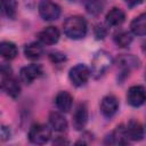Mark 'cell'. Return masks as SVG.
I'll return each mask as SVG.
<instances>
[{
	"label": "cell",
	"mask_w": 146,
	"mask_h": 146,
	"mask_svg": "<svg viewBox=\"0 0 146 146\" xmlns=\"http://www.w3.org/2000/svg\"><path fill=\"white\" fill-rule=\"evenodd\" d=\"M63 29L70 39H82L87 34V22L81 16H70L64 22Z\"/></svg>",
	"instance_id": "6da1fadb"
},
{
	"label": "cell",
	"mask_w": 146,
	"mask_h": 146,
	"mask_svg": "<svg viewBox=\"0 0 146 146\" xmlns=\"http://www.w3.org/2000/svg\"><path fill=\"white\" fill-rule=\"evenodd\" d=\"M112 63H113V59H112L111 55L107 51L100 50L95 54V56L91 60L90 72L95 78H100L110 68Z\"/></svg>",
	"instance_id": "7a4b0ae2"
},
{
	"label": "cell",
	"mask_w": 146,
	"mask_h": 146,
	"mask_svg": "<svg viewBox=\"0 0 146 146\" xmlns=\"http://www.w3.org/2000/svg\"><path fill=\"white\" fill-rule=\"evenodd\" d=\"M51 137V131L48 125L36 123L33 124L29 131V139L31 143L36 145H43L48 143V140Z\"/></svg>",
	"instance_id": "3957f363"
},
{
	"label": "cell",
	"mask_w": 146,
	"mask_h": 146,
	"mask_svg": "<svg viewBox=\"0 0 146 146\" xmlns=\"http://www.w3.org/2000/svg\"><path fill=\"white\" fill-rule=\"evenodd\" d=\"M90 75H91L90 68L83 64H78V65L73 66L68 73V78H70L72 84L75 87L84 86L88 82Z\"/></svg>",
	"instance_id": "277c9868"
},
{
	"label": "cell",
	"mask_w": 146,
	"mask_h": 146,
	"mask_svg": "<svg viewBox=\"0 0 146 146\" xmlns=\"http://www.w3.org/2000/svg\"><path fill=\"white\" fill-rule=\"evenodd\" d=\"M39 14L44 21H55L60 15V7L51 0H41L39 3Z\"/></svg>",
	"instance_id": "5b68a950"
},
{
	"label": "cell",
	"mask_w": 146,
	"mask_h": 146,
	"mask_svg": "<svg viewBox=\"0 0 146 146\" xmlns=\"http://www.w3.org/2000/svg\"><path fill=\"white\" fill-rule=\"evenodd\" d=\"M1 88L8 96H10L13 98L18 97L21 94V84H19L18 80L13 75V73L2 75Z\"/></svg>",
	"instance_id": "8992f818"
},
{
	"label": "cell",
	"mask_w": 146,
	"mask_h": 146,
	"mask_svg": "<svg viewBox=\"0 0 146 146\" xmlns=\"http://www.w3.org/2000/svg\"><path fill=\"white\" fill-rule=\"evenodd\" d=\"M43 73L42 66L39 64H31L21 68L19 78L25 84H31L34 80L39 79Z\"/></svg>",
	"instance_id": "52a82bcc"
},
{
	"label": "cell",
	"mask_w": 146,
	"mask_h": 146,
	"mask_svg": "<svg viewBox=\"0 0 146 146\" xmlns=\"http://www.w3.org/2000/svg\"><path fill=\"white\" fill-rule=\"evenodd\" d=\"M146 95L143 86H132L127 92V100L133 107H139L145 103Z\"/></svg>",
	"instance_id": "ba28073f"
},
{
	"label": "cell",
	"mask_w": 146,
	"mask_h": 146,
	"mask_svg": "<svg viewBox=\"0 0 146 146\" xmlns=\"http://www.w3.org/2000/svg\"><path fill=\"white\" fill-rule=\"evenodd\" d=\"M119 110V100L115 96H105L100 102V112L105 117H112Z\"/></svg>",
	"instance_id": "9c48e42d"
},
{
	"label": "cell",
	"mask_w": 146,
	"mask_h": 146,
	"mask_svg": "<svg viewBox=\"0 0 146 146\" xmlns=\"http://www.w3.org/2000/svg\"><path fill=\"white\" fill-rule=\"evenodd\" d=\"M88 121V108L86 104H79L73 114V128L75 130H82Z\"/></svg>",
	"instance_id": "30bf717a"
},
{
	"label": "cell",
	"mask_w": 146,
	"mask_h": 146,
	"mask_svg": "<svg viewBox=\"0 0 146 146\" xmlns=\"http://www.w3.org/2000/svg\"><path fill=\"white\" fill-rule=\"evenodd\" d=\"M39 41L43 44H55L59 40V31L55 26H47L38 34Z\"/></svg>",
	"instance_id": "8fae6325"
},
{
	"label": "cell",
	"mask_w": 146,
	"mask_h": 146,
	"mask_svg": "<svg viewBox=\"0 0 146 146\" xmlns=\"http://www.w3.org/2000/svg\"><path fill=\"white\" fill-rule=\"evenodd\" d=\"M125 132H127V137L128 139L131 140H141L144 138V127L140 122L136 121V120H130L128 122V125L125 127Z\"/></svg>",
	"instance_id": "7c38bea8"
},
{
	"label": "cell",
	"mask_w": 146,
	"mask_h": 146,
	"mask_svg": "<svg viewBox=\"0 0 146 146\" xmlns=\"http://www.w3.org/2000/svg\"><path fill=\"white\" fill-rule=\"evenodd\" d=\"M55 104L56 107L63 112L66 113L71 110L72 104H73V97L71 96V94H68L67 91H59L55 98Z\"/></svg>",
	"instance_id": "4fadbf2b"
},
{
	"label": "cell",
	"mask_w": 146,
	"mask_h": 146,
	"mask_svg": "<svg viewBox=\"0 0 146 146\" xmlns=\"http://www.w3.org/2000/svg\"><path fill=\"white\" fill-rule=\"evenodd\" d=\"M105 143H107V144H119V145L127 144L128 143V137H127L125 128L123 125L116 127V129L106 137Z\"/></svg>",
	"instance_id": "5bb4252c"
},
{
	"label": "cell",
	"mask_w": 146,
	"mask_h": 146,
	"mask_svg": "<svg viewBox=\"0 0 146 146\" xmlns=\"http://www.w3.org/2000/svg\"><path fill=\"white\" fill-rule=\"evenodd\" d=\"M49 123L51 128L57 132H63L67 128V121L65 116L59 112H51L49 114Z\"/></svg>",
	"instance_id": "9a60e30c"
},
{
	"label": "cell",
	"mask_w": 146,
	"mask_h": 146,
	"mask_svg": "<svg viewBox=\"0 0 146 146\" xmlns=\"http://www.w3.org/2000/svg\"><path fill=\"white\" fill-rule=\"evenodd\" d=\"M117 64L124 72H129L131 68L139 67L140 62L133 55H122L117 58Z\"/></svg>",
	"instance_id": "2e32d148"
},
{
	"label": "cell",
	"mask_w": 146,
	"mask_h": 146,
	"mask_svg": "<svg viewBox=\"0 0 146 146\" xmlns=\"http://www.w3.org/2000/svg\"><path fill=\"white\" fill-rule=\"evenodd\" d=\"M18 55V49L15 43L10 41H2L0 42V56L7 60L14 59Z\"/></svg>",
	"instance_id": "e0dca14e"
},
{
	"label": "cell",
	"mask_w": 146,
	"mask_h": 146,
	"mask_svg": "<svg viewBox=\"0 0 146 146\" xmlns=\"http://www.w3.org/2000/svg\"><path fill=\"white\" fill-rule=\"evenodd\" d=\"M17 11V0H0V15L14 18Z\"/></svg>",
	"instance_id": "ac0fdd59"
},
{
	"label": "cell",
	"mask_w": 146,
	"mask_h": 146,
	"mask_svg": "<svg viewBox=\"0 0 146 146\" xmlns=\"http://www.w3.org/2000/svg\"><path fill=\"white\" fill-rule=\"evenodd\" d=\"M125 15L120 8H112L106 15V24L108 26H117L124 22Z\"/></svg>",
	"instance_id": "d6986e66"
},
{
	"label": "cell",
	"mask_w": 146,
	"mask_h": 146,
	"mask_svg": "<svg viewBox=\"0 0 146 146\" xmlns=\"http://www.w3.org/2000/svg\"><path fill=\"white\" fill-rule=\"evenodd\" d=\"M130 29L133 34L144 36L146 33V14H140L139 16L133 18L130 24Z\"/></svg>",
	"instance_id": "ffe728a7"
},
{
	"label": "cell",
	"mask_w": 146,
	"mask_h": 146,
	"mask_svg": "<svg viewBox=\"0 0 146 146\" xmlns=\"http://www.w3.org/2000/svg\"><path fill=\"white\" fill-rule=\"evenodd\" d=\"M24 55L31 60H36L43 55V48L39 42H31L25 46Z\"/></svg>",
	"instance_id": "44dd1931"
},
{
	"label": "cell",
	"mask_w": 146,
	"mask_h": 146,
	"mask_svg": "<svg viewBox=\"0 0 146 146\" xmlns=\"http://www.w3.org/2000/svg\"><path fill=\"white\" fill-rule=\"evenodd\" d=\"M86 10L90 15H99L104 7H105V0H87L86 1Z\"/></svg>",
	"instance_id": "7402d4cb"
},
{
	"label": "cell",
	"mask_w": 146,
	"mask_h": 146,
	"mask_svg": "<svg viewBox=\"0 0 146 146\" xmlns=\"http://www.w3.org/2000/svg\"><path fill=\"white\" fill-rule=\"evenodd\" d=\"M114 41L115 43L119 46V47H122V48H125L128 46H130L131 41H132V36L129 32L127 31H121L119 33L115 34L114 36Z\"/></svg>",
	"instance_id": "603a6c76"
},
{
	"label": "cell",
	"mask_w": 146,
	"mask_h": 146,
	"mask_svg": "<svg viewBox=\"0 0 146 146\" xmlns=\"http://www.w3.org/2000/svg\"><path fill=\"white\" fill-rule=\"evenodd\" d=\"M49 58L51 59V62L54 63H62L66 59L65 55L63 52H59V51H52L49 54Z\"/></svg>",
	"instance_id": "cb8c5ba5"
},
{
	"label": "cell",
	"mask_w": 146,
	"mask_h": 146,
	"mask_svg": "<svg viewBox=\"0 0 146 146\" xmlns=\"http://www.w3.org/2000/svg\"><path fill=\"white\" fill-rule=\"evenodd\" d=\"M106 33H107V31H106V29H105L104 25L100 24V25H97L95 27V35H96L97 39H104L105 35H106Z\"/></svg>",
	"instance_id": "d4e9b609"
},
{
	"label": "cell",
	"mask_w": 146,
	"mask_h": 146,
	"mask_svg": "<svg viewBox=\"0 0 146 146\" xmlns=\"http://www.w3.org/2000/svg\"><path fill=\"white\" fill-rule=\"evenodd\" d=\"M10 137V130L7 127L0 125V140H6Z\"/></svg>",
	"instance_id": "484cf974"
},
{
	"label": "cell",
	"mask_w": 146,
	"mask_h": 146,
	"mask_svg": "<svg viewBox=\"0 0 146 146\" xmlns=\"http://www.w3.org/2000/svg\"><path fill=\"white\" fill-rule=\"evenodd\" d=\"M124 1L129 7H135V6H138L139 3L143 2V0H124Z\"/></svg>",
	"instance_id": "4316f807"
}]
</instances>
